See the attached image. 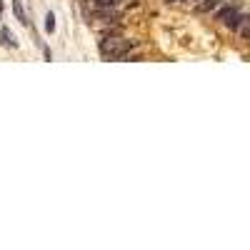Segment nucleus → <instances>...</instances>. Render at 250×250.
<instances>
[{"instance_id":"nucleus-1","label":"nucleus","mask_w":250,"mask_h":250,"mask_svg":"<svg viewBox=\"0 0 250 250\" xmlns=\"http://www.w3.org/2000/svg\"><path fill=\"white\" fill-rule=\"evenodd\" d=\"M130 40H125V38H105V40H100V55L105 58V60H123L125 55L130 53Z\"/></svg>"},{"instance_id":"nucleus-2","label":"nucleus","mask_w":250,"mask_h":250,"mask_svg":"<svg viewBox=\"0 0 250 250\" xmlns=\"http://www.w3.org/2000/svg\"><path fill=\"white\" fill-rule=\"evenodd\" d=\"M240 18H243V15H240L235 8H220V10H218V20H223V23L230 28V30H238Z\"/></svg>"},{"instance_id":"nucleus-3","label":"nucleus","mask_w":250,"mask_h":250,"mask_svg":"<svg viewBox=\"0 0 250 250\" xmlns=\"http://www.w3.org/2000/svg\"><path fill=\"white\" fill-rule=\"evenodd\" d=\"M13 13H15V20H20L23 25H30L28 10H25V5H23V0H13Z\"/></svg>"},{"instance_id":"nucleus-4","label":"nucleus","mask_w":250,"mask_h":250,"mask_svg":"<svg viewBox=\"0 0 250 250\" xmlns=\"http://www.w3.org/2000/svg\"><path fill=\"white\" fill-rule=\"evenodd\" d=\"M0 45H3V48H15L18 45L15 40H13V33L8 28H0Z\"/></svg>"},{"instance_id":"nucleus-5","label":"nucleus","mask_w":250,"mask_h":250,"mask_svg":"<svg viewBox=\"0 0 250 250\" xmlns=\"http://www.w3.org/2000/svg\"><path fill=\"white\" fill-rule=\"evenodd\" d=\"M238 33L243 38H250V15H243L240 18V25H238Z\"/></svg>"},{"instance_id":"nucleus-6","label":"nucleus","mask_w":250,"mask_h":250,"mask_svg":"<svg viewBox=\"0 0 250 250\" xmlns=\"http://www.w3.org/2000/svg\"><path fill=\"white\" fill-rule=\"evenodd\" d=\"M218 3H220V0H203V3H200L195 10H198V13H208V10H213Z\"/></svg>"},{"instance_id":"nucleus-7","label":"nucleus","mask_w":250,"mask_h":250,"mask_svg":"<svg viewBox=\"0 0 250 250\" xmlns=\"http://www.w3.org/2000/svg\"><path fill=\"white\" fill-rule=\"evenodd\" d=\"M45 30L48 33H55V15L53 13H48V18H45Z\"/></svg>"},{"instance_id":"nucleus-8","label":"nucleus","mask_w":250,"mask_h":250,"mask_svg":"<svg viewBox=\"0 0 250 250\" xmlns=\"http://www.w3.org/2000/svg\"><path fill=\"white\" fill-rule=\"evenodd\" d=\"M0 25H3V3H0Z\"/></svg>"},{"instance_id":"nucleus-9","label":"nucleus","mask_w":250,"mask_h":250,"mask_svg":"<svg viewBox=\"0 0 250 250\" xmlns=\"http://www.w3.org/2000/svg\"><path fill=\"white\" fill-rule=\"evenodd\" d=\"M168 3H175V0H168Z\"/></svg>"}]
</instances>
